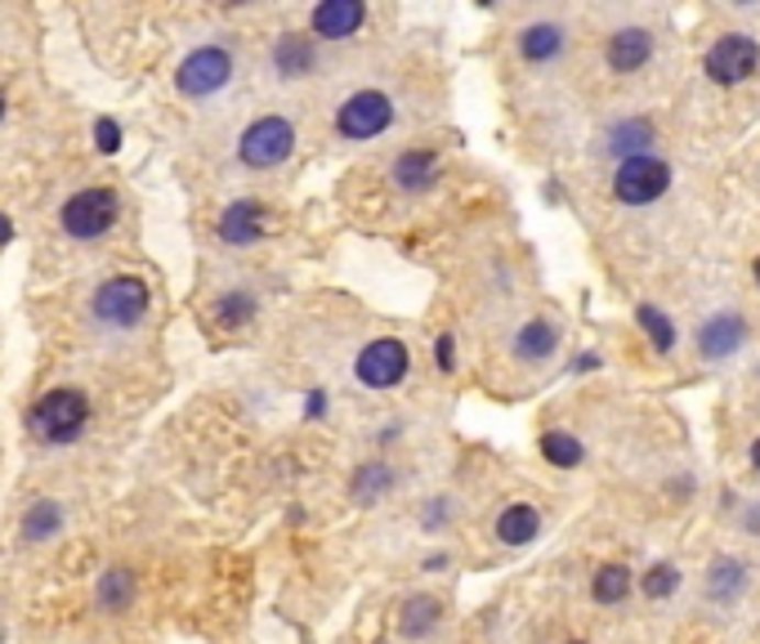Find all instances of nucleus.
<instances>
[{
	"mask_svg": "<svg viewBox=\"0 0 760 644\" xmlns=\"http://www.w3.org/2000/svg\"><path fill=\"white\" fill-rule=\"evenodd\" d=\"M58 529H63L58 501H36V506L23 514V537H27V542H45V537H54Z\"/></svg>",
	"mask_w": 760,
	"mask_h": 644,
	"instance_id": "412c9836",
	"label": "nucleus"
},
{
	"mask_svg": "<svg viewBox=\"0 0 760 644\" xmlns=\"http://www.w3.org/2000/svg\"><path fill=\"white\" fill-rule=\"evenodd\" d=\"M653 54V36L645 27H621L608 41V68L613 73H640Z\"/></svg>",
	"mask_w": 760,
	"mask_h": 644,
	"instance_id": "9b49d317",
	"label": "nucleus"
},
{
	"mask_svg": "<svg viewBox=\"0 0 760 644\" xmlns=\"http://www.w3.org/2000/svg\"><path fill=\"white\" fill-rule=\"evenodd\" d=\"M555 345H560V332L550 327L546 318H532V322H524V332H519V341H515V354L528 358V363H537V358H550V354H555Z\"/></svg>",
	"mask_w": 760,
	"mask_h": 644,
	"instance_id": "a211bd4d",
	"label": "nucleus"
},
{
	"mask_svg": "<svg viewBox=\"0 0 760 644\" xmlns=\"http://www.w3.org/2000/svg\"><path fill=\"white\" fill-rule=\"evenodd\" d=\"M541 457L550 466L573 470V466H582V443L573 434H564V430H550V434H541Z\"/></svg>",
	"mask_w": 760,
	"mask_h": 644,
	"instance_id": "4be33fe9",
	"label": "nucleus"
},
{
	"mask_svg": "<svg viewBox=\"0 0 760 644\" xmlns=\"http://www.w3.org/2000/svg\"><path fill=\"white\" fill-rule=\"evenodd\" d=\"M595 600L599 604H617L621 596L631 591V568H621V564H604L599 573H595Z\"/></svg>",
	"mask_w": 760,
	"mask_h": 644,
	"instance_id": "5701e85b",
	"label": "nucleus"
},
{
	"mask_svg": "<svg viewBox=\"0 0 760 644\" xmlns=\"http://www.w3.org/2000/svg\"><path fill=\"white\" fill-rule=\"evenodd\" d=\"M313 36H327V41H350L363 23H367V5L359 0H327V5L313 10Z\"/></svg>",
	"mask_w": 760,
	"mask_h": 644,
	"instance_id": "9d476101",
	"label": "nucleus"
},
{
	"mask_svg": "<svg viewBox=\"0 0 760 644\" xmlns=\"http://www.w3.org/2000/svg\"><path fill=\"white\" fill-rule=\"evenodd\" d=\"M653 144V125L649 121H617L613 131H608V153H617L621 162L627 157H645V148Z\"/></svg>",
	"mask_w": 760,
	"mask_h": 644,
	"instance_id": "f3484780",
	"label": "nucleus"
},
{
	"mask_svg": "<svg viewBox=\"0 0 760 644\" xmlns=\"http://www.w3.org/2000/svg\"><path fill=\"white\" fill-rule=\"evenodd\" d=\"M389 121H394V103H389V95H381V90H359V95H350L340 103V112H335V131L344 135V140H376L381 131H389Z\"/></svg>",
	"mask_w": 760,
	"mask_h": 644,
	"instance_id": "39448f33",
	"label": "nucleus"
},
{
	"mask_svg": "<svg viewBox=\"0 0 760 644\" xmlns=\"http://www.w3.org/2000/svg\"><path fill=\"white\" fill-rule=\"evenodd\" d=\"M260 207L255 202H233L224 215H220V237L224 242H233V246H246V242H255L260 233H264V224H260Z\"/></svg>",
	"mask_w": 760,
	"mask_h": 644,
	"instance_id": "2eb2a0df",
	"label": "nucleus"
},
{
	"mask_svg": "<svg viewBox=\"0 0 760 644\" xmlns=\"http://www.w3.org/2000/svg\"><path fill=\"white\" fill-rule=\"evenodd\" d=\"M148 304H153V296L140 278H108L95 291V318L108 322V327H140Z\"/></svg>",
	"mask_w": 760,
	"mask_h": 644,
	"instance_id": "20e7f679",
	"label": "nucleus"
},
{
	"mask_svg": "<svg viewBox=\"0 0 760 644\" xmlns=\"http://www.w3.org/2000/svg\"><path fill=\"white\" fill-rule=\"evenodd\" d=\"M675 587H680V573H675L671 564H658V568L645 573V596H649V600H662V596H671Z\"/></svg>",
	"mask_w": 760,
	"mask_h": 644,
	"instance_id": "cd10ccee",
	"label": "nucleus"
},
{
	"mask_svg": "<svg viewBox=\"0 0 760 644\" xmlns=\"http://www.w3.org/2000/svg\"><path fill=\"white\" fill-rule=\"evenodd\" d=\"M95 140H99L103 153H117V148H121V125H117L112 116H99V121H95Z\"/></svg>",
	"mask_w": 760,
	"mask_h": 644,
	"instance_id": "c756f323",
	"label": "nucleus"
},
{
	"mask_svg": "<svg viewBox=\"0 0 760 644\" xmlns=\"http://www.w3.org/2000/svg\"><path fill=\"white\" fill-rule=\"evenodd\" d=\"M537 529H541V520H537V510H532V506H510V510H502V520H497V537H502L506 546H524V542H532Z\"/></svg>",
	"mask_w": 760,
	"mask_h": 644,
	"instance_id": "6ab92c4d",
	"label": "nucleus"
},
{
	"mask_svg": "<svg viewBox=\"0 0 760 644\" xmlns=\"http://www.w3.org/2000/svg\"><path fill=\"white\" fill-rule=\"evenodd\" d=\"M90 421V399L81 390H49L32 408V434L41 443H73Z\"/></svg>",
	"mask_w": 760,
	"mask_h": 644,
	"instance_id": "f257e3e1",
	"label": "nucleus"
},
{
	"mask_svg": "<svg viewBox=\"0 0 760 644\" xmlns=\"http://www.w3.org/2000/svg\"><path fill=\"white\" fill-rule=\"evenodd\" d=\"M640 327L649 332V341H653V349H671L675 345V327H671V318L667 313H658L653 304H640Z\"/></svg>",
	"mask_w": 760,
	"mask_h": 644,
	"instance_id": "a878e982",
	"label": "nucleus"
},
{
	"mask_svg": "<svg viewBox=\"0 0 760 644\" xmlns=\"http://www.w3.org/2000/svg\"><path fill=\"white\" fill-rule=\"evenodd\" d=\"M439 367H443V371L456 367V345H452V336H439Z\"/></svg>",
	"mask_w": 760,
	"mask_h": 644,
	"instance_id": "7c9ffc66",
	"label": "nucleus"
},
{
	"mask_svg": "<svg viewBox=\"0 0 760 644\" xmlns=\"http://www.w3.org/2000/svg\"><path fill=\"white\" fill-rule=\"evenodd\" d=\"M10 237H14V224H10V220H5V215H0V246H5V242H10Z\"/></svg>",
	"mask_w": 760,
	"mask_h": 644,
	"instance_id": "473e14b6",
	"label": "nucleus"
},
{
	"mask_svg": "<svg viewBox=\"0 0 760 644\" xmlns=\"http://www.w3.org/2000/svg\"><path fill=\"white\" fill-rule=\"evenodd\" d=\"M322 408H327V399H322V390H313L309 395V417H322Z\"/></svg>",
	"mask_w": 760,
	"mask_h": 644,
	"instance_id": "2f4dec72",
	"label": "nucleus"
},
{
	"mask_svg": "<svg viewBox=\"0 0 760 644\" xmlns=\"http://www.w3.org/2000/svg\"><path fill=\"white\" fill-rule=\"evenodd\" d=\"M0 116H5V95H0Z\"/></svg>",
	"mask_w": 760,
	"mask_h": 644,
	"instance_id": "f704fd0d",
	"label": "nucleus"
},
{
	"mask_svg": "<svg viewBox=\"0 0 760 644\" xmlns=\"http://www.w3.org/2000/svg\"><path fill=\"white\" fill-rule=\"evenodd\" d=\"M273 68H278L287 81L291 77H309L318 68V45L309 36H283L273 45Z\"/></svg>",
	"mask_w": 760,
	"mask_h": 644,
	"instance_id": "ddd939ff",
	"label": "nucleus"
},
{
	"mask_svg": "<svg viewBox=\"0 0 760 644\" xmlns=\"http://www.w3.org/2000/svg\"><path fill=\"white\" fill-rule=\"evenodd\" d=\"M569 644H582V640H569Z\"/></svg>",
	"mask_w": 760,
	"mask_h": 644,
	"instance_id": "e433bc0d",
	"label": "nucleus"
},
{
	"mask_svg": "<svg viewBox=\"0 0 760 644\" xmlns=\"http://www.w3.org/2000/svg\"><path fill=\"white\" fill-rule=\"evenodd\" d=\"M742 341H747V322L738 313H716V318L703 322V332H698V349L707 358H729Z\"/></svg>",
	"mask_w": 760,
	"mask_h": 644,
	"instance_id": "f8f14e48",
	"label": "nucleus"
},
{
	"mask_svg": "<svg viewBox=\"0 0 760 644\" xmlns=\"http://www.w3.org/2000/svg\"><path fill=\"white\" fill-rule=\"evenodd\" d=\"M756 278H760V260H756Z\"/></svg>",
	"mask_w": 760,
	"mask_h": 644,
	"instance_id": "c9c22d12",
	"label": "nucleus"
},
{
	"mask_svg": "<svg viewBox=\"0 0 760 644\" xmlns=\"http://www.w3.org/2000/svg\"><path fill=\"white\" fill-rule=\"evenodd\" d=\"M751 466H756V470H760V438H756V443H751Z\"/></svg>",
	"mask_w": 760,
	"mask_h": 644,
	"instance_id": "72a5a7b5",
	"label": "nucleus"
},
{
	"mask_svg": "<svg viewBox=\"0 0 760 644\" xmlns=\"http://www.w3.org/2000/svg\"><path fill=\"white\" fill-rule=\"evenodd\" d=\"M712 591H716L720 600L738 596V591H742V564H729V559H720V564H716V573H712Z\"/></svg>",
	"mask_w": 760,
	"mask_h": 644,
	"instance_id": "c85d7f7f",
	"label": "nucleus"
},
{
	"mask_svg": "<svg viewBox=\"0 0 760 644\" xmlns=\"http://www.w3.org/2000/svg\"><path fill=\"white\" fill-rule=\"evenodd\" d=\"M291 148H296V125L287 116H260L242 131L238 157L251 170H268V166H283L291 157Z\"/></svg>",
	"mask_w": 760,
	"mask_h": 644,
	"instance_id": "f03ea898",
	"label": "nucleus"
},
{
	"mask_svg": "<svg viewBox=\"0 0 760 644\" xmlns=\"http://www.w3.org/2000/svg\"><path fill=\"white\" fill-rule=\"evenodd\" d=\"M519 49H524V58L546 63V58H555V54L564 49V32H560L555 23H532V27L519 36Z\"/></svg>",
	"mask_w": 760,
	"mask_h": 644,
	"instance_id": "aec40b11",
	"label": "nucleus"
},
{
	"mask_svg": "<svg viewBox=\"0 0 760 644\" xmlns=\"http://www.w3.org/2000/svg\"><path fill=\"white\" fill-rule=\"evenodd\" d=\"M667 188H671V166L658 162V157H627V162L617 166V175H613L617 202H627V207L658 202Z\"/></svg>",
	"mask_w": 760,
	"mask_h": 644,
	"instance_id": "0eeeda50",
	"label": "nucleus"
},
{
	"mask_svg": "<svg viewBox=\"0 0 760 644\" xmlns=\"http://www.w3.org/2000/svg\"><path fill=\"white\" fill-rule=\"evenodd\" d=\"M439 618H443V609H439L434 596H411V600L403 604V613H398V631H403L407 640H421V635H430V631L439 626Z\"/></svg>",
	"mask_w": 760,
	"mask_h": 644,
	"instance_id": "dca6fc26",
	"label": "nucleus"
},
{
	"mask_svg": "<svg viewBox=\"0 0 760 644\" xmlns=\"http://www.w3.org/2000/svg\"><path fill=\"white\" fill-rule=\"evenodd\" d=\"M179 90L188 95V99H206V95H216V90H224L229 81H233V54L229 49H220V45H201V49H192L184 63H179Z\"/></svg>",
	"mask_w": 760,
	"mask_h": 644,
	"instance_id": "423d86ee",
	"label": "nucleus"
},
{
	"mask_svg": "<svg viewBox=\"0 0 760 644\" xmlns=\"http://www.w3.org/2000/svg\"><path fill=\"white\" fill-rule=\"evenodd\" d=\"M434 175H439V157H434L430 148H407V153L394 162V184L407 188V192L430 188Z\"/></svg>",
	"mask_w": 760,
	"mask_h": 644,
	"instance_id": "4468645a",
	"label": "nucleus"
},
{
	"mask_svg": "<svg viewBox=\"0 0 760 644\" xmlns=\"http://www.w3.org/2000/svg\"><path fill=\"white\" fill-rule=\"evenodd\" d=\"M407 345L403 341H372L363 354H359V363H354V371H359V380L363 385H372V390H389V385H398L403 376H407Z\"/></svg>",
	"mask_w": 760,
	"mask_h": 644,
	"instance_id": "1a4fd4ad",
	"label": "nucleus"
},
{
	"mask_svg": "<svg viewBox=\"0 0 760 644\" xmlns=\"http://www.w3.org/2000/svg\"><path fill=\"white\" fill-rule=\"evenodd\" d=\"M117 192L112 188H81L77 198H67L63 202V233L67 237H77V242H90V237H103L112 224H117Z\"/></svg>",
	"mask_w": 760,
	"mask_h": 644,
	"instance_id": "7ed1b4c3",
	"label": "nucleus"
},
{
	"mask_svg": "<svg viewBox=\"0 0 760 644\" xmlns=\"http://www.w3.org/2000/svg\"><path fill=\"white\" fill-rule=\"evenodd\" d=\"M389 484H394V470H389V466H381V462H372V466H363V470H359V479H354V497L372 506V501H376V497H381Z\"/></svg>",
	"mask_w": 760,
	"mask_h": 644,
	"instance_id": "393cba45",
	"label": "nucleus"
},
{
	"mask_svg": "<svg viewBox=\"0 0 760 644\" xmlns=\"http://www.w3.org/2000/svg\"><path fill=\"white\" fill-rule=\"evenodd\" d=\"M251 313H255V304H251V296H242V291H229V296L216 304V318L224 322V327H242V322H251Z\"/></svg>",
	"mask_w": 760,
	"mask_h": 644,
	"instance_id": "bb28decb",
	"label": "nucleus"
},
{
	"mask_svg": "<svg viewBox=\"0 0 760 644\" xmlns=\"http://www.w3.org/2000/svg\"><path fill=\"white\" fill-rule=\"evenodd\" d=\"M130 600H134V573H125V568L103 573V582H99V604H103V609H130Z\"/></svg>",
	"mask_w": 760,
	"mask_h": 644,
	"instance_id": "b1692460",
	"label": "nucleus"
},
{
	"mask_svg": "<svg viewBox=\"0 0 760 644\" xmlns=\"http://www.w3.org/2000/svg\"><path fill=\"white\" fill-rule=\"evenodd\" d=\"M756 63H760L756 41L729 32V36H720V41L707 49V77H712L716 86H738V81H747V77L756 73Z\"/></svg>",
	"mask_w": 760,
	"mask_h": 644,
	"instance_id": "6e6552de",
	"label": "nucleus"
}]
</instances>
